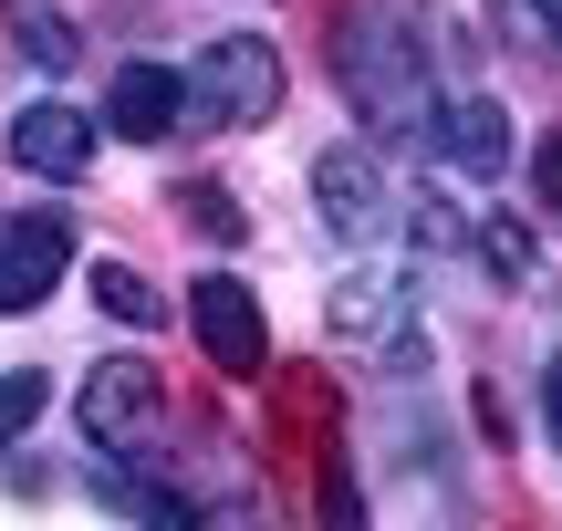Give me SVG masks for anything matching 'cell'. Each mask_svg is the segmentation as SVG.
Wrapping results in <instances>:
<instances>
[{"label":"cell","mask_w":562,"mask_h":531,"mask_svg":"<svg viewBox=\"0 0 562 531\" xmlns=\"http://www.w3.org/2000/svg\"><path fill=\"white\" fill-rule=\"evenodd\" d=\"M334 334H344V344H406V282L375 271V261L344 271V282H334Z\"/></svg>","instance_id":"30bf717a"},{"label":"cell","mask_w":562,"mask_h":531,"mask_svg":"<svg viewBox=\"0 0 562 531\" xmlns=\"http://www.w3.org/2000/svg\"><path fill=\"white\" fill-rule=\"evenodd\" d=\"M334 83L375 136H427L438 125V11L427 0H344Z\"/></svg>","instance_id":"6da1fadb"},{"label":"cell","mask_w":562,"mask_h":531,"mask_svg":"<svg viewBox=\"0 0 562 531\" xmlns=\"http://www.w3.org/2000/svg\"><path fill=\"white\" fill-rule=\"evenodd\" d=\"M178 115H188V74H167V63H125V74L104 83V125L136 136V146H157Z\"/></svg>","instance_id":"9c48e42d"},{"label":"cell","mask_w":562,"mask_h":531,"mask_svg":"<svg viewBox=\"0 0 562 531\" xmlns=\"http://www.w3.org/2000/svg\"><path fill=\"white\" fill-rule=\"evenodd\" d=\"M480 261L501 271L510 292H531V282H542V240H531V229H510V219H490V229H480Z\"/></svg>","instance_id":"4fadbf2b"},{"label":"cell","mask_w":562,"mask_h":531,"mask_svg":"<svg viewBox=\"0 0 562 531\" xmlns=\"http://www.w3.org/2000/svg\"><path fill=\"white\" fill-rule=\"evenodd\" d=\"M94 303L115 313V324H136V334H157V324H167V292L146 282L136 261H94Z\"/></svg>","instance_id":"7c38bea8"},{"label":"cell","mask_w":562,"mask_h":531,"mask_svg":"<svg viewBox=\"0 0 562 531\" xmlns=\"http://www.w3.org/2000/svg\"><path fill=\"white\" fill-rule=\"evenodd\" d=\"M188 334H199V354L220 375H261L271 365V324H261V292L229 282V271H209L199 292H188Z\"/></svg>","instance_id":"277c9868"},{"label":"cell","mask_w":562,"mask_h":531,"mask_svg":"<svg viewBox=\"0 0 562 531\" xmlns=\"http://www.w3.org/2000/svg\"><path fill=\"white\" fill-rule=\"evenodd\" d=\"M542 428H552V449H562V354L542 365Z\"/></svg>","instance_id":"e0dca14e"},{"label":"cell","mask_w":562,"mask_h":531,"mask_svg":"<svg viewBox=\"0 0 562 531\" xmlns=\"http://www.w3.org/2000/svg\"><path fill=\"white\" fill-rule=\"evenodd\" d=\"M438 157L459 167V178H510V157H521V136H510V115L490 94H459V104H438Z\"/></svg>","instance_id":"ba28073f"},{"label":"cell","mask_w":562,"mask_h":531,"mask_svg":"<svg viewBox=\"0 0 562 531\" xmlns=\"http://www.w3.org/2000/svg\"><path fill=\"white\" fill-rule=\"evenodd\" d=\"M0 146H11V167H21V178L74 188L83 167H94V115H83V104H63V94H42V104H21V115L0 125Z\"/></svg>","instance_id":"5b68a950"},{"label":"cell","mask_w":562,"mask_h":531,"mask_svg":"<svg viewBox=\"0 0 562 531\" xmlns=\"http://www.w3.org/2000/svg\"><path fill=\"white\" fill-rule=\"evenodd\" d=\"M63 271H74V219H63V208H21V219H0V313H32Z\"/></svg>","instance_id":"8992f818"},{"label":"cell","mask_w":562,"mask_h":531,"mask_svg":"<svg viewBox=\"0 0 562 531\" xmlns=\"http://www.w3.org/2000/svg\"><path fill=\"white\" fill-rule=\"evenodd\" d=\"M188 115L199 125H271L281 115V53L261 32H220L188 63Z\"/></svg>","instance_id":"3957f363"},{"label":"cell","mask_w":562,"mask_h":531,"mask_svg":"<svg viewBox=\"0 0 562 531\" xmlns=\"http://www.w3.org/2000/svg\"><path fill=\"white\" fill-rule=\"evenodd\" d=\"M323 511H334L344 531H355V511H364V500H355V479H344V459H334V470H323Z\"/></svg>","instance_id":"2e32d148"},{"label":"cell","mask_w":562,"mask_h":531,"mask_svg":"<svg viewBox=\"0 0 562 531\" xmlns=\"http://www.w3.org/2000/svg\"><path fill=\"white\" fill-rule=\"evenodd\" d=\"M188 199H199V229H209V240H240V208H229V188H188Z\"/></svg>","instance_id":"9a60e30c"},{"label":"cell","mask_w":562,"mask_h":531,"mask_svg":"<svg viewBox=\"0 0 562 531\" xmlns=\"http://www.w3.org/2000/svg\"><path fill=\"white\" fill-rule=\"evenodd\" d=\"M42 396H53V386H42L32 365H11V375H0V449H11V438H21V428L42 417Z\"/></svg>","instance_id":"5bb4252c"},{"label":"cell","mask_w":562,"mask_h":531,"mask_svg":"<svg viewBox=\"0 0 562 531\" xmlns=\"http://www.w3.org/2000/svg\"><path fill=\"white\" fill-rule=\"evenodd\" d=\"M0 21H11V42H21V63H42V74H74V21L53 11V0H0Z\"/></svg>","instance_id":"8fae6325"},{"label":"cell","mask_w":562,"mask_h":531,"mask_svg":"<svg viewBox=\"0 0 562 531\" xmlns=\"http://www.w3.org/2000/svg\"><path fill=\"white\" fill-rule=\"evenodd\" d=\"M74 417H83V449H94L104 470H146V459H157V428H167V386L136 354H104V365L83 375Z\"/></svg>","instance_id":"7a4b0ae2"},{"label":"cell","mask_w":562,"mask_h":531,"mask_svg":"<svg viewBox=\"0 0 562 531\" xmlns=\"http://www.w3.org/2000/svg\"><path fill=\"white\" fill-rule=\"evenodd\" d=\"M313 208H323L334 240H375V229H385V167H375V146H323V157H313Z\"/></svg>","instance_id":"52a82bcc"}]
</instances>
